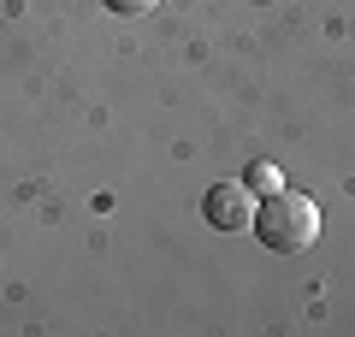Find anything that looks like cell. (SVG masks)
Wrapping results in <instances>:
<instances>
[{"label": "cell", "instance_id": "cell-1", "mask_svg": "<svg viewBox=\"0 0 355 337\" xmlns=\"http://www.w3.org/2000/svg\"><path fill=\"white\" fill-rule=\"evenodd\" d=\"M249 231L272 254H302V249L320 243V207L308 196H296V189H272V196L254 201V225Z\"/></svg>", "mask_w": 355, "mask_h": 337}, {"label": "cell", "instance_id": "cell-2", "mask_svg": "<svg viewBox=\"0 0 355 337\" xmlns=\"http://www.w3.org/2000/svg\"><path fill=\"white\" fill-rule=\"evenodd\" d=\"M202 213L214 231H249L254 225V189L237 184V178H225V184H214L202 196Z\"/></svg>", "mask_w": 355, "mask_h": 337}, {"label": "cell", "instance_id": "cell-3", "mask_svg": "<svg viewBox=\"0 0 355 337\" xmlns=\"http://www.w3.org/2000/svg\"><path fill=\"white\" fill-rule=\"evenodd\" d=\"M249 189H254V196H272V189H284V178H279V166H272V160H261V166H249Z\"/></svg>", "mask_w": 355, "mask_h": 337}, {"label": "cell", "instance_id": "cell-4", "mask_svg": "<svg viewBox=\"0 0 355 337\" xmlns=\"http://www.w3.org/2000/svg\"><path fill=\"white\" fill-rule=\"evenodd\" d=\"M160 0H107V12H119V18H142V12H154Z\"/></svg>", "mask_w": 355, "mask_h": 337}]
</instances>
